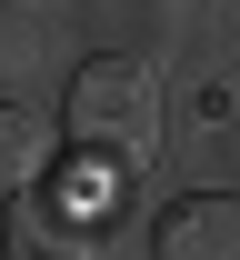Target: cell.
<instances>
[{"instance_id":"4","label":"cell","mask_w":240,"mask_h":260,"mask_svg":"<svg viewBox=\"0 0 240 260\" xmlns=\"http://www.w3.org/2000/svg\"><path fill=\"white\" fill-rule=\"evenodd\" d=\"M40 170H50V120L20 110V100H0V180H10V190H30Z\"/></svg>"},{"instance_id":"1","label":"cell","mask_w":240,"mask_h":260,"mask_svg":"<svg viewBox=\"0 0 240 260\" xmlns=\"http://www.w3.org/2000/svg\"><path fill=\"white\" fill-rule=\"evenodd\" d=\"M70 140H80L100 170L150 160V140H160V80L140 60H90L70 80Z\"/></svg>"},{"instance_id":"2","label":"cell","mask_w":240,"mask_h":260,"mask_svg":"<svg viewBox=\"0 0 240 260\" xmlns=\"http://www.w3.org/2000/svg\"><path fill=\"white\" fill-rule=\"evenodd\" d=\"M100 230H110V170L70 180V190H40L10 210V260H100Z\"/></svg>"},{"instance_id":"3","label":"cell","mask_w":240,"mask_h":260,"mask_svg":"<svg viewBox=\"0 0 240 260\" xmlns=\"http://www.w3.org/2000/svg\"><path fill=\"white\" fill-rule=\"evenodd\" d=\"M150 260H240V210L230 200H180L150 240Z\"/></svg>"}]
</instances>
